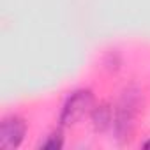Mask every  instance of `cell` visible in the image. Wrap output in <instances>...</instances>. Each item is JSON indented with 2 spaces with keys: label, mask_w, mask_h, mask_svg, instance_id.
Segmentation results:
<instances>
[{
  "label": "cell",
  "mask_w": 150,
  "mask_h": 150,
  "mask_svg": "<svg viewBox=\"0 0 150 150\" xmlns=\"http://www.w3.org/2000/svg\"><path fill=\"white\" fill-rule=\"evenodd\" d=\"M96 106V97L94 92L88 88H78L74 90L64 103L62 111H60V125L62 127H71L78 124L85 115H90V111Z\"/></svg>",
  "instance_id": "6da1fadb"
},
{
  "label": "cell",
  "mask_w": 150,
  "mask_h": 150,
  "mask_svg": "<svg viewBox=\"0 0 150 150\" xmlns=\"http://www.w3.org/2000/svg\"><path fill=\"white\" fill-rule=\"evenodd\" d=\"M138 111H139V92L132 90V88H127L124 92L120 103H118V108H117L115 118H113L115 132L120 139L131 138Z\"/></svg>",
  "instance_id": "7a4b0ae2"
},
{
  "label": "cell",
  "mask_w": 150,
  "mask_h": 150,
  "mask_svg": "<svg viewBox=\"0 0 150 150\" xmlns=\"http://www.w3.org/2000/svg\"><path fill=\"white\" fill-rule=\"evenodd\" d=\"M27 122L20 115H7L0 122V148L13 150L18 148L27 136Z\"/></svg>",
  "instance_id": "3957f363"
},
{
  "label": "cell",
  "mask_w": 150,
  "mask_h": 150,
  "mask_svg": "<svg viewBox=\"0 0 150 150\" xmlns=\"http://www.w3.org/2000/svg\"><path fill=\"white\" fill-rule=\"evenodd\" d=\"M90 115H92L94 127H96L97 131H106V129L113 124V111H111V108H110L106 103L96 104L94 110L90 111Z\"/></svg>",
  "instance_id": "277c9868"
},
{
  "label": "cell",
  "mask_w": 150,
  "mask_h": 150,
  "mask_svg": "<svg viewBox=\"0 0 150 150\" xmlns=\"http://www.w3.org/2000/svg\"><path fill=\"white\" fill-rule=\"evenodd\" d=\"M62 146H64V134H62L60 129L51 131L39 143V148H42V150H60Z\"/></svg>",
  "instance_id": "5b68a950"
},
{
  "label": "cell",
  "mask_w": 150,
  "mask_h": 150,
  "mask_svg": "<svg viewBox=\"0 0 150 150\" xmlns=\"http://www.w3.org/2000/svg\"><path fill=\"white\" fill-rule=\"evenodd\" d=\"M143 148H148V150H150V139H146V141L143 143Z\"/></svg>",
  "instance_id": "8992f818"
}]
</instances>
